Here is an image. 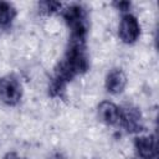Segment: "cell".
Masks as SVG:
<instances>
[{
	"label": "cell",
	"instance_id": "obj_8",
	"mask_svg": "<svg viewBox=\"0 0 159 159\" xmlns=\"http://www.w3.org/2000/svg\"><path fill=\"white\" fill-rule=\"evenodd\" d=\"M98 119L107 125H117L119 123V107L109 101H103L97 107Z\"/></svg>",
	"mask_w": 159,
	"mask_h": 159
},
{
	"label": "cell",
	"instance_id": "obj_9",
	"mask_svg": "<svg viewBox=\"0 0 159 159\" xmlns=\"http://www.w3.org/2000/svg\"><path fill=\"white\" fill-rule=\"evenodd\" d=\"M16 9L11 2L0 1V29L9 27L16 17Z\"/></svg>",
	"mask_w": 159,
	"mask_h": 159
},
{
	"label": "cell",
	"instance_id": "obj_2",
	"mask_svg": "<svg viewBox=\"0 0 159 159\" xmlns=\"http://www.w3.org/2000/svg\"><path fill=\"white\" fill-rule=\"evenodd\" d=\"M62 17L71 31L70 37L87 39L89 30V16L87 9L81 4H71L61 10Z\"/></svg>",
	"mask_w": 159,
	"mask_h": 159
},
{
	"label": "cell",
	"instance_id": "obj_7",
	"mask_svg": "<svg viewBox=\"0 0 159 159\" xmlns=\"http://www.w3.org/2000/svg\"><path fill=\"white\" fill-rule=\"evenodd\" d=\"M127 82H128V80H127V76L123 72V70L112 68L106 76L104 87L108 93L117 96V94H120L125 89Z\"/></svg>",
	"mask_w": 159,
	"mask_h": 159
},
{
	"label": "cell",
	"instance_id": "obj_1",
	"mask_svg": "<svg viewBox=\"0 0 159 159\" xmlns=\"http://www.w3.org/2000/svg\"><path fill=\"white\" fill-rule=\"evenodd\" d=\"M89 70V57L86 39L70 37L62 60L55 67V73L48 86V93L55 98H63L67 84L77 76Z\"/></svg>",
	"mask_w": 159,
	"mask_h": 159
},
{
	"label": "cell",
	"instance_id": "obj_12",
	"mask_svg": "<svg viewBox=\"0 0 159 159\" xmlns=\"http://www.w3.org/2000/svg\"><path fill=\"white\" fill-rule=\"evenodd\" d=\"M2 159H21V158H20V155H19L17 153H15V152H7V153L2 157Z\"/></svg>",
	"mask_w": 159,
	"mask_h": 159
},
{
	"label": "cell",
	"instance_id": "obj_4",
	"mask_svg": "<svg viewBox=\"0 0 159 159\" xmlns=\"http://www.w3.org/2000/svg\"><path fill=\"white\" fill-rule=\"evenodd\" d=\"M22 98V84L15 75L0 78V99L7 106H16Z\"/></svg>",
	"mask_w": 159,
	"mask_h": 159
},
{
	"label": "cell",
	"instance_id": "obj_3",
	"mask_svg": "<svg viewBox=\"0 0 159 159\" xmlns=\"http://www.w3.org/2000/svg\"><path fill=\"white\" fill-rule=\"evenodd\" d=\"M127 133L137 134L144 130V119L143 114L138 107L133 104H124L119 107V123Z\"/></svg>",
	"mask_w": 159,
	"mask_h": 159
},
{
	"label": "cell",
	"instance_id": "obj_11",
	"mask_svg": "<svg viewBox=\"0 0 159 159\" xmlns=\"http://www.w3.org/2000/svg\"><path fill=\"white\" fill-rule=\"evenodd\" d=\"M113 6L117 10H119L122 14H127V12H129L132 4L129 1H114L113 2Z\"/></svg>",
	"mask_w": 159,
	"mask_h": 159
},
{
	"label": "cell",
	"instance_id": "obj_6",
	"mask_svg": "<svg viewBox=\"0 0 159 159\" xmlns=\"http://www.w3.org/2000/svg\"><path fill=\"white\" fill-rule=\"evenodd\" d=\"M134 148L140 159H158V144L155 134L135 137Z\"/></svg>",
	"mask_w": 159,
	"mask_h": 159
},
{
	"label": "cell",
	"instance_id": "obj_5",
	"mask_svg": "<svg viewBox=\"0 0 159 159\" xmlns=\"http://www.w3.org/2000/svg\"><path fill=\"white\" fill-rule=\"evenodd\" d=\"M118 36L123 43L132 45L137 42V40L140 36V24L130 12L123 14L118 25Z\"/></svg>",
	"mask_w": 159,
	"mask_h": 159
},
{
	"label": "cell",
	"instance_id": "obj_10",
	"mask_svg": "<svg viewBox=\"0 0 159 159\" xmlns=\"http://www.w3.org/2000/svg\"><path fill=\"white\" fill-rule=\"evenodd\" d=\"M62 4L58 1H40L39 2V11L43 15H52L57 11H61Z\"/></svg>",
	"mask_w": 159,
	"mask_h": 159
}]
</instances>
